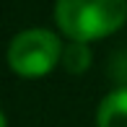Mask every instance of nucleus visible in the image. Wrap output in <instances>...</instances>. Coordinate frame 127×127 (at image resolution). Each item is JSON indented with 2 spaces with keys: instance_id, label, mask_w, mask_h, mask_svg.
<instances>
[{
  "instance_id": "4",
  "label": "nucleus",
  "mask_w": 127,
  "mask_h": 127,
  "mask_svg": "<svg viewBox=\"0 0 127 127\" xmlns=\"http://www.w3.org/2000/svg\"><path fill=\"white\" fill-rule=\"evenodd\" d=\"M94 62V52H91L88 42H65L62 44V55H60V65L73 75L86 73Z\"/></svg>"
},
{
  "instance_id": "1",
  "label": "nucleus",
  "mask_w": 127,
  "mask_h": 127,
  "mask_svg": "<svg viewBox=\"0 0 127 127\" xmlns=\"http://www.w3.org/2000/svg\"><path fill=\"white\" fill-rule=\"evenodd\" d=\"M127 0H55V24L67 42L106 39L125 26Z\"/></svg>"
},
{
  "instance_id": "5",
  "label": "nucleus",
  "mask_w": 127,
  "mask_h": 127,
  "mask_svg": "<svg viewBox=\"0 0 127 127\" xmlns=\"http://www.w3.org/2000/svg\"><path fill=\"white\" fill-rule=\"evenodd\" d=\"M0 127H8V119H5V112L0 109Z\"/></svg>"
},
{
  "instance_id": "3",
  "label": "nucleus",
  "mask_w": 127,
  "mask_h": 127,
  "mask_svg": "<svg viewBox=\"0 0 127 127\" xmlns=\"http://www.w3.org/2000/svg\"><path fill=\"white\" fill-rule=\"evenodd\" d=\"M96 127H127V86H117L96 109Z\"/></svg>"
},
{
  "instance_id": "2",
  "label": "nucleus",
  "mask_w": 127,
  "mask_h": 127,
  "mask_svg": "<svg viewBox=\"0 0 127 127\" xmlns=\"http://www.w3.org/2000/svg\"><path fill=\"white\" fill-rule=\"evenodd\" d=\"M62 42L52 29H24L10 39L5 62L18 78H44L60 65Z\"/></svg>"
}]
</instances>
